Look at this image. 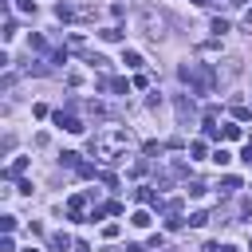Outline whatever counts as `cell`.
<instances>
[{"label":"cell","mask_w":252,"mask_h":252,"mask_svg":"<svg viewBox=\"0 0 252 252\" xmlns=\"http://www.w3.org/2000/svg\"><path fill=\"white\" fill-rule=\"evenodd\" d=\"M126 146H130V130H126V126H114V122H110V126H102V130L91 134V158L102 161V165L122 161Z\"/></svg>","instance_id":"cell-1"},{"label":"cell","mask_w":252,"mask_h":252,"mask_svg":"<svg viewBox=\"0 0 252 252\" xmlns=\"http://www.w3.org/2000/svg\"><path fill=\"white\" fill-rule=\"evenodd\" d=\"M177 75L189 83V91H193V94H213V87L220 83V75H217V67H213V63H185Z\"/></svg>","instance_id":"cell-2"},{"label":"cell","mask_w":252,"mask_h":252,"mask_svg":"<svg viewBox=\"0 0 252 252\" xmlns=\"http://www.w3.org/2000/svg\"><path fill=\"white\" fill-rule=\"evenodd\" d=\"M142 28H146L150 39H161V28H165V24H161V16H154V12L146 8V12H142Z\"/></svg>","instance_id":"cell-3"},{"label":"cell","mask_w":252,"mask_h":252,"mask_svg":"<svg viewBox=\"0 0 252 252\" xmlns=\"http://www.w3.org/2000/svg\"><path fill=\"white\" fill-rule=\"evenodd\" d=\"M55 126L67 130V134H83V122H79L75 114H63V110H55Z\"/></svg>","instance_id":"cell-4"},{"label":"cell","mask_w":252,"mask_h":252,"mask_svg":"<svg viewBox=\"0 0 252 252\" xmlns=\"http://www.w3.org/2000/svg\"><path fill=\"white\" fill-rule=\"evenodd\" d=\"M83 213H87V193H75V197L67 201V217H71V220H83Z\"/></svg>","instance_id":"cell-5"},{"label":"cell","mask_w":252,"mask_h":252,"mask_svg":"<svg viewBox=\"0 0 252 252\" xmlns=\"http://www.w3.org/2000/svg\"><path fill=\"white\" fill-rule=\"evenodd\" d=\"M98 91H118V94H130V83H126V79H106V75H102V79H98Z\"/></svg>","instance_id":"cell-6"},{"label":"cell","mask_w":252,"mask_h":252,"mask_svg":"<svg viewBox=\"0 0 252 252\" xmlns=\"http://www.w3.org/2000/svg\"><path fill=\"white\" fill-rule=\"evenodd\" d=\"M220 138H228V142H236V138H244V130H240L236 122H224V126H220Z\"/></svg>","instance_id":"cell-7"},{"label":"cell","mask_w":252,"mask_h":252,"mask_svg":"<svg viewBox=\"0 0 252 252\" xmlns=\"http://www.w3.org/2000/svg\"><path fill=\"white\" fill-rule=\"evenodd\" d=\"M51 248H55V252H67V248H71V236H67V232H51Z\"/></svg>","instance_id":"cell-8"},{"label":"cell","mask_w":252,"mask_h":252,"mask_svg":"<svg viewBox=\"0 0 252 252\" xmlns=\"http://www.w3.org/2000/svg\"><path fill=\"white\" fill-rule=\"evenodd\" d=\"M98 35H102V39H106V43H118V39H122V35H126V32H122V28H114V24H110V28H102V32H98Z\"/></svg>","instance_id":"cell-9"},{"label":"cell","mask_w":252,"mask_h":252,"mask_svg":"<svg viewBox=\"0 0 252 252\" xmlns=\"http://www.w3.org/2000/svg\"><path fill=\"white\" fill-rule=\"evenodd\" d=\"M24 169H28V158H16V161H12L8 169H4V177H20Z\"/></svg>","instance_id":"cell-10"},{"label":"cell","mask_w":252,"mask_h":252,"mask_svg":"<svg viewBox=\"0 0 252 252\" xmlns=\"http://www.w3.org/2000/svg\"><path fill=\"white\" fill-rule=\"evenodd\" d=\"M240 75V59L232 55V59H224V79H236Z\"/></svg>","instance_id":"cell-11"},{"label":"cell","mask_w":252,"mask_h":252,"mask_svg":"<svg viewBox=\"0 0 252 252\" xmlns=\"http://www.w3.org/2000/svg\"><path fill=\"white\" fill-rule=\"evenodd\" d=\"M130 224H134V228H150V213H146V209H138V213L130 217Z\"/></svg>","instance_id":"cell-12"},{"label":"cell","mask_w":252,"mask_h":252,"mask_svg":"<svg viewBox=\"0 0 252 252\" xmlns=\"http://www.w3.org/2000/svg\"><path fill=\"white\" fill-rule=\"evenodd\" d=\"M189 110H193V102H189V98H185V94H181V98H177V118H181V122H185V118H189Z\"/></svg>","instance_id":"cell-13"},{"label":"cell","mask_w":252,"mask_h":252,"mask_svg":"<svg viewBox=\"0 0 252 252\" xmlns=\"http://www.w3.org/2000/svg\"><path fill=\"white\" fill-rule=\"evenodd\" d=\"M59 161H63V165H71V169H79V165H83V161H79V154H75V150H63V158H59Z\"/></svg>","instance_id":"cell-14"},{"label":"cell","mask_w":252,"mask_h":252,"mask_svg":"<svg viewBox=\"0 0 252 252\" xmlns=\"http://www.w3.org/2000/svg\"><path fill=\"white\" fill-rule=\"evenodd\" d=\"M220 189H224V193H232V189H240V177H232V173H224V177H220Z\"/></svg>","instance_id":"cell-15"},{"label":"cell","mask_w":252,"mask_h":252,"mask_svg":"<svg viewBox=\"0 0 252 252\" xmlns=\"http://www.w3.org/2000/svg\"><path fill=\"white\" fill-rule=\"evenodd\" d=\"M122 63H126V67H142V55H138V51H122Z\"/></svg>","instance_id":"cell-16"},{"label":"cell","mask_w":252,"mask_h":252,"mask_svg":"<svg viewBox=\"0 0 252 252\" xmlns=\"http://www.w3.org/2000/svg\"><path fill=\"white\" fill-rule=\"evenodd\" d=\"M248 114H252V106H244V102H236V106H232V118H236V122H244Z\"/></svg>","instance_id":"cell-17"},{"label":"cell","mask_w":252,"mask_h":252,"mask_svg":"<svg viewBox=\"0 0 252 252\" xmlns=\"http://www.w3.org/2000/svg\"><path fill=\"white\" fill-rule=\"evenodd\" d=\"M205 189H209V185H205V181H189V185H185V193H189V197H201V193H205Z\"/></svg>","instance_id":"cell-18"},{"label":"cell","mask_w":252,"mask_h":252,"mask_svg":"<svg viewBox=\"0 0 252 252\" xmlns=\"http://www.w3.org/2000/svg\"><path fill=\"white\" fill-rule=\"evenodd\" d=\"M224 32H228V20H220V16H217V20H213V35H217V39H220V35H224Z\"/></svg>","instance_id":"cell-19"},{"label":"cell","mask_w":252,"mask_h":252,"mask_svg":"<svg viewBox=\"0 0 252 252\" xmlns=\"http://www.w3.org/2000/svg\"><path fill=\"white\" fill-rule=\"evenodd\" d=\"M213 161H217V165H228V161H232V154H228V150H224V146H220V150H217V154H213Z\"/></svg>","instance_id":"cell-20"},{"label":"cell","mask_w":252,"mask_h":252,"mask_svg":"<svg viewBox=\"0 0 252 252\" xmlns=\"http://www.w3.org/2000/svg\"><path fill=\"white\" fill-rule=\"evenodd\" d=\"M189 224H193V228H201V224H209V213H205V209H201V213H193V217H189Z\"/></svg>","instance_id":"cell-21"},{"label":"cell","mask_w":252,"mask_h":252,"mask_svg":"<svg viewBox=\"0 0 252 252\" xmlns=\"http://www.w3.org/2000/svg\"><path fill=\"white\" fill-rule=\"evenodd\" d=\"M189 154H193V161H201V158H205V142H193V146H189Z\"/></svg>","instance_id":"cell-22"},{"label":"cell","mask_w":252,"mask_h":252,"mask_svg":"<svg viewBox=\"0 0 252 252\" xmlns=\"http://www.w3.org/2000/svg\"><path fill=\"white\" fill-rule=\"evenodd\" d=\"M0 252H16V240H12V232H4V240H0Z\"/></svg>","instance_id":"cell-23"},{"label":"cell","mask_w":252,"mask_h":252,"mask_svg":"<svg viewBox=\"0 0 252 252\" xmlns=\"http://www.w3.org/2000/svg\"><path fill=\"white\" fill-rule=\"evenodd\" d=\"M67 47L71 51H83V35H67Z\"/></svg>","instance_id":"cell-24"},{"label":"cell","mask_w":252,"mask_h":252,"mask_svg":"<svg viewBox=\"0 0 252 252\" xmlns=\"http://www.w3.org/2000/svg\"><path fill=\"white\" fill-rule=\"evenodd\" d=\"M240 158H244V165H252V142H244V150H240Z\"/></svg>","instance_id":"cell-25"},{"label":"cell","mask_w":252,"mask_h":252,"mask_svg":"<svg viewBox=\"0 0 252 252\" xmlns=\"http://www.w3.org/2000/svg\"><path fill=\"white\" fill-rule=\"evenodd\" d=\"M122 252H146V248H142V244H126Z\"/></svg>","instance_id":"cell-26"},{"label":"cell","mask_w":252,"mask_h":252,"mask_svg":"<svg viewBox=\"0 0 252 252\" xmlns=\"http://www.w3.org/2000/svg\"><path fill=\"white\" fill-rule=\"evenodd\" d=\"M244 28H248V32H252V12H244Z\"/></svg>","instance_id":"cell-27"},{"label":"cell","mask_w":252,"mask_h":252,"mask_svg":"<svg viewBox=\"0 0 252 252\" xmlns=\"http://www.w3.org/2000/svg\"><path fill=\"white\" fill-rule=\"evenodd\" d=\"M228 4H232V8H240V4H248V0H228Z\"/></svg>","instance_id":"cell-28"},{"label":"cell","mask_w":252,"mask_h":252,"mask_svg":"<svg viewBox=\"0 0 252 252\" xmlns=\"http://www.w3.org/2000/svg\"><path fill=\"white\" fill-rule=\"evenodd\" d=\"M24 252H39V248H24Z\"/></svg>","instance_id":"cell-29"}]
</instances>
